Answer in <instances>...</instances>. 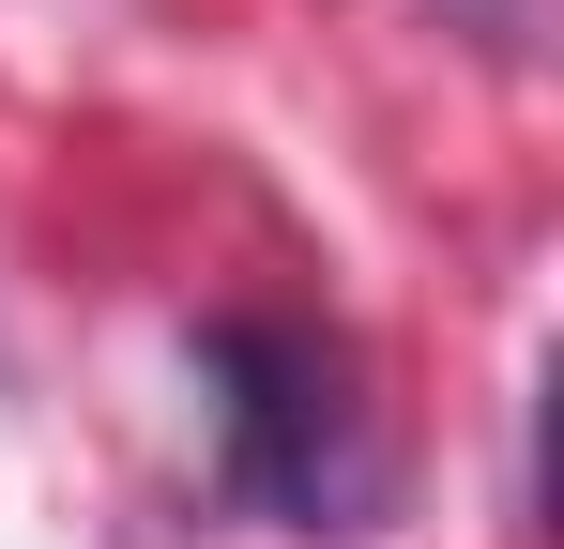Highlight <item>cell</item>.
Segmentation results:
<instances>
[{
    "instance_id": "1",
    "label": "cell",
    "mask_w": 564,
    "mask_h": 549,
    "mask_svg": "<svg viewBox=\"0 0 564 549\" xmlns=\"http://www.w3.org/2000/svg\"><path fill=\"white\" fill-rule=\"evenodd\" d=\"M184 381H198V428H214V504L229 519H260V535H381L397 458H381L367 366L321 321L229 305V321L184 336Z\"/></svg>"
},
{
    "instance_id": "2",
    "label": "cell",
    "mask_w": 564,
    "mask_h": 549,
    "mask_svg": "<svg viewBox=\"0 0 564 549\" xmlns=\"http://www.w3.org/2000/svg\"><path fill=\"white\" fill-rule=\"evenodd\" d=\"M443 15H458V31H488V46H534V15H550V0H443Z\"/></svg>"
}]
</instances>
